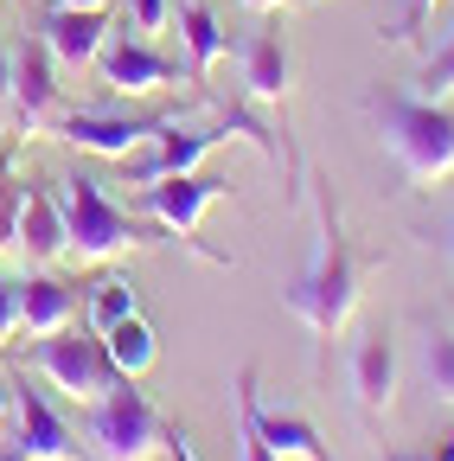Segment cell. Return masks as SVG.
Listing matches in <instances>:
<instances>
[{
	"instance_id": "cell-1",
	"label": "cell",
	"mask_w": 454,
	"mask_h": 461,
	"mask_svg": "<svg viewBox=\"0 0 454 461\" xmlns=\"http://www.w3.org/2000/svg\"><path fill=\"white\" fill-rule=\"evenodd\" d=\"M359 269H365V257L346 244V224H339V205H333V180H314V257L289 282V314L314 339H333L339 327L352 321Z\"/></svg>"
},
{
	"instance_id": "cell-2",
	"label": "cell",
	"mask_w": 454,
	"mask_h": 461,
	"mask_svg": "<svg viewBox=\"0 0 454 461\" xmlns=\"http://www.w3.org/2000/svg\"><path fill=\"white\" fill-rule=\"evenodd\" d=\"M365 115L378 122L384 148L396 154V167H404L410 186H435V180L454 173V115L441 103L378 90V96H365Z\"/></svg>"
},
{
	"instance_id": "cell-3",
	"label": "cell",
	"mask_w": 454,
	"mask_h": 461,
	"mask_svg": "<svg viewBox=\"0 0 454 461\" xmlns=\"http://www.w3.org/2000/svg\"><path fill=\"white\" fill-rule=\"evenodd\" d=\"M51 199H58V212H65V257H77V263L154 244V230L141 218H129L122 205H109V193L90 180V173H65Z\"/></svg>"
},
{
	"instance_id": "cell-4",
	"label": "cell",
	"mask_w": 454,
	"mask_h": 461,
	"mask_svg": "<svg viewBox=\"0 0 454 461\" xmlns=\"http://www.w3.org/2000/svg\"><path fill=\"white\" fill-rule=\"evenodd\" d=\"M7 384H13V411L0 423V461H84L77 429L45 403V391L26 384L20 366H7Z\"/></svg>"
},
{
	"instance_id": "cell-5",
	"label": "cell",
	"mask_w": 454,
	"mask_h": 461,
	"mask_svg": "<svg viewBox=\"0 0 454 461\" xmlns=\"http://www.w3.org/2000/svg\"><path fill=\"white\" fill-rule=\"evenodd\" d=\"M90 442L102 461H147L166 442V423L154 417V403L135 391V378H116L90 403Z\"/></svg>"
},
{
	"instance_id": "cell-6",
	"label": "cell",
	"mask_w": 454,
	"mask_h": 461,
	"mask_svg": "<svg viewBox=\"0 0 454 461\" xmlns=\"http://www.w3.org/2000/svg\"><path fill=\"white\" fill-rule=\"evenodd\" d=\"M26 359L51 378V384H58V391H71V397H84V403H96L109 384H116L122 372L116 366H109V353H102V333L96 327H51V333H39L32 346H26Z\"/></svg>"
},
{
	"instance_id": "cell-7",
	"label": "cell",
	"mask_w": 454,
	"mask_h": 461,
	"mask_svg": "<svg viewBox=\"0 0 454 461\" xmlns=\"http://www.w3.org/2000/svg\"><path fill=\"white\" fill-rule=\"evenodd\" d=\"M231 135H250L269 160H281V148H275V135L263 129V122H250V115H224V122H211V129H192V135H174L166 129L147 154H129L122 167H129V180L135 186H154V180H174V173H192L218 141H231Z\"/></svg>"
},
{
	"instance_id": "cell-8",
	"label": "cell",
	"mask_w": 454,
	"mask_h": 461,
	"mask_svg": "<svg viewBox=\"0 0 454 461\" xmlns=\"http://www.w3.org/2000/svg\"><path fill=\"white\" fill-rule=\"evenodd\" d=\"M58 141H71V148H84V154H102V160H129V154H141L147 141H160L166 129H180V115H135V122H122V115H90V109H77V115H58Z\"/></svg>"
},
{
	"instance_id": "cell-9",
	"label": "cell",
	"mask_w": 454,
	"mask_h": 461,
	"mask_svg": "<svg viewBox=\"0 0 454 461\" xmlns=\"http://www.w3.org/2000/svg\"><path fill=\"white\" fill-rule=\"evenodd\" d=\"M218 199H231V180H211V173H174V180L141 186V212L160 218V224L174 230V238H186V244H192L199 218H205Z\"/></svg>"
},
{
	"instance_id": "cell-10",
	"label": "cell",
	"mask_w": 454,
	"mask_h": 461,
	"mask_svg": "<svg viewBox=\"0 0 454 461\" xmlns=\"http://www.w3.org/2000/svg\"><path fill=\"white\" fill-rule=\"evenodd\" d=\"M13 109H20V129L39 135L65 115V96H58V58L45 51V39H26L13 51Z\"/></svg>"
},
{
	"instance_id": "cell-11",
	"label": "cell",
	"mask_w": 454,
	"mask_h": 461,
	"mask_svg": "<svg viewBox=\"0 0 454 461\" xmlns=\"http://www.w3.org/2000/svg\"><path fill=\"white\" fill-rule=\"evenodd\" d=\"M96 71H102V84L109 90H122V96H147V90H160V84H174L180 77V65L174 58H160L147 39H109L102 51H96Z\"/></svg>"
},
{
	"instance_id": "cell-12",
	"label": "cell",
	"mask_w": 454,
	"mask_h": 461,
	"mask_svg": "<svg viewBox=\"0 0 454 461\" xmlns=\"http://www.w3.org/2000/svg\"><path fill=\"white\" fill-rule=\"evenodd\" d=\"M352 391H359L365 417L390 411V397H396V339H390V327H365L352 339Z\"/></svg>"
},
{
	"instance_id": "cell-13",
	"label": "cell",
	"mask_w": 454,
	"mask_h": 461,
	"mask_svg": "<svg viewBox=\"0 0 454 461\" xmlns=\"http://www.w3.org/2000/svg\"><path fill=\"white\" fill-rule=\"evenodd\" d=\"M244 84H250L256 103H281L295 90V51L281 39V26H256L244 39Z\"/></svg>"
},
{
	"instance_id": "cell-14",
	"label": "cell",
	"mask_w": 454,
	"mask_h": 461,
	"mask_svg": "<svg viewBox=\"0 0 454 461\" xmlns=\"http://www.w3.org/2000/svg\"><path fill=\"white\" fill-rule=\"evenodd\" d=\"M102 32H109L102 7H51V14H45V26H39L45 51L58 58V65H71V71H77V65H96Z\"/></svg>"
},
{
	"instance_id": "cell-15",
	"label": "cell",
	"mask_w": 454,
	"mask_h": 461,
	"mask_svg": "<svg viewBox=\"0 0 454 461\" xmlns=\"http://www.w3.org/2000/svg\"><path fill=\"white\" fill-rule=\"evenodd\" d=\"M13 244L32 263H58L65 257V212H58V199H51L45 186H26L20 193V230H13Z\"/></svg>"
},
{
	"instance_id": "cell-16",
	"label": "cell",
	"mask_w": 454,
	"mask_h": 461,
	"mask_svg": "<svg viewBox=\"0 0 454 461\" xmlns=\"http://www.w3.org/2000/svg\"><path fill=\"white\" fill-rule=\"evenodd\" d=\"M13 288H20V327H26L32 339L51 333V327H65V321L77 314V282L51 276V269L26 276V282H13Z\"/></svg>"
},
{
	"instance_id": "cell-17",
	"label": "cell",
	"mask_w": 454,
	"mask_h": 461,
	"mask_svg": "<svg viewBox=\"0 0 454 461\" xmlns=\"http://www.w3.org/2000/svg\"><path fill=\"white\" fill-rule=\"evenodd\" d=\"M250 417H256V429H263V442L281 455V461H333V448L320 442V429L307 423V417H295V411H263V391H256V403H250Z\"/></svg>"
},
{
	"instance_id": "cell-18",
	"label": "cell",
	"mask_w": 454,
	"mask_h": 461,
	"mask_svg": "<svg viewBox=\"0 0 454 461\" xmlns=\"http://www.w3.org/2000/svg\"><path fill=\"white\" fill-rule=\"evenodd\" d=\"M102 353H109V366H116L122 378H141L160 359V339H154V327L141 314H129V321H116V327L102 333Z\"/></svg>"
},
{
	"instance_id": "cell-19",
	"label": "cell",
	"mask_w": 454,
	"mask_h": 461,
	"mask_svg": "<svg viewBox=\"0 0 454 461\" xmlns=\"http://www.w3.org/2000/svg\"><path fill=\"white\" fill-rule=\"evenodd\" d=\"M180 32H186V65H192V77H211V65L224 58V26H218V14L205 7V0H186V7H180Z\"/></svg>"
},
{
	"instance_id": "cell-20",
	"label": "cell",
	"mask_w": 454,
	"mask_h": 461,
	"mask_svg": "<svg viewBox=\"0 0 454 461\" xmlns=\"http://www.w3.org/2000/svg\"><path fill=\"white\" fill-rule=\"evenodd\" d=\"M129 314H141V308H135V282H129V276H96V282H90V327L109 333L116 321H129Z\"/></svg>"
},
{
	"instance_id": "cell-21",
	"label": "cell",
	"mask_w": 454,
	"mask_h": 461,
	"mask_svg": "<svg viewBox=\"0 0 454 461\" xmlns=\"http://www.w3.org/2000/svg\"><path fill=\"white\" fill-rule=\"evenodd\" d=\"M250 403H256V366L237 372V455H244V461H281V455L263 442V429H256V417H250Z\"/></svg>"
},
{
	"instance_id": "cell-22",
	"label": "cell",
	"mask_w": 454,
	"mask_h": 461,
	"mask_svg": "<svg viewBox=\"0 0 454 461\" xmlns=\"http://www.w3.org/2000/svg\"><path fill=\"white\" fill-rule=\"evenodd\" d=\"M423 372H429V391H435L441 403H454V333H429Z\"/></svg>"
},
{
	"instance_id": "cell-23",
	"label": "cell",
	"mask_w": 454,
	"mask_h": 461,
	"mask_svg": "<svg viewBox=\"0 0 454 461\" xmlns=\"http://www.w3.org/2000/svg\"><path fill=\"white\" fill-rule=\"evenodd\" d=\"M410 96H423V103H448V96H454V39L416 71V90H410Z\"/></svg>"
},
{
	"instance_id": "cell-24",
	"label": "cell",
	"mask_w": 454,
	"mask_h": 461,
	"mask_svg": "<svg viewBox=\"0 0 454 461\" xmlns=\"http://www.w3.org/2000/svg\"><path fill=\"white\" fill-rule=\"evenodd\" d=\"M20 180H7V173H0V250L13 244V230H20Z\"/></svg>"
},
{
	"instance_id": "cell-25",
	"label": "cell",
	"mask_w": 454,
	"mask_h": 461,
	"mask_svg": "<svg viewBox=\"0 0 454 461\" xmlns=\"http://www.w3.org/2000/svg\"><path fill=\"white\" fill-rule=\"evenodd\" d=\"M7 333H20V288L0 282V346H7Z\"/></svg>"
},
{
	"instance_id": "cell-26",
	"label": "cell",
	"mask_w": 454,
	"mask_h": 461,
	"mask_svg": "<svg viewBox=\"0 0 454 461\" xmlns=\"http://www.w3.org/2000/svg\"><path fill=\"white\" fill-rule=\"evenodd\" d=\"M429 14H435V0H410V14H404V26H396L390 39H396V45H410V39H416V26H423Z\"/></svg>"
},
{
	"instance_id": "cell-27",
	"label": "cell",
	"mask_w": 454,
	"mask_h": 461,
	"mask_svg": "<svg viewBox=\"0 0 454 461\" xmlns=\"http://www.w3.org/2000/svg\"><path fill=\"white\" fill-rule=\"evenodd\" d=\"M135 26L141 32H160L166 26V0H135Z\"/></svg>"
},
{
	"instance_id": "cell-28",
	"label": "cell",
	"mask_w": 454,
	"mask_h": 461,
	"mask_svg": "<svg viewBox=\"0 0 454 461\" xmlns=\"http://www.w3.org/2000/svg\"><path fill=\"white\" fill-rule=\"evenodd\" d=\"M7 103H13V51L0 45V109H7Z\"/></svg>"
},
{
	"instance_id": "cell-29",
	"label": "cell",
	"mask_w": 454,
	"mask_h": 461,
	"mask_svg": "<svg viewBox=\"0 0 454 461\" xmlns=\"http://www.w3.org/2000/svg\"><path fill=\"white\" fill-rule=\"evenodd\" d=\"M429 461H454V429H448V436H435V448H429Z\"/></svg>"
},
{
	"instance_id": "cell-30",
	"label": "cell",
	"mask_w": 454,
	"mask_h": 461,
	"mask_svg": "<svg viewBox=\"0 0 454 461\" xmlns=\"http://www.w3.org/2000/svg\"><path fill=\"white\" fill-rule=\"evenodd\" d=\"M244 7H256V14H275V7H301V0H244Z\"/></svg>"
},
{
	"instance_id": "cell-31",
	"label": "cell",
	"mask_w": 454,
	"mask_h": 461,
	"mask_svg": "<svg viewBox=\"0 0 454 461\" xmlns=\"http://www.w3.org/2000/svg\"><path fill=\"white\" fill-rule=\"evenodd\" d=\"M7 411H13V384H7V372H0V423H7Z\"/></svg>"
},
{
	"instance_id": "cell-32",
	"label": "cell",
	"mask_w": 454,
	"mask_h": 461,
	"mask_svg": "<svg viewBox=\"0 0 454 461\" xmlns=\"http://www.w3.org/2000/svg\"><path fill=\"white\" fill-rule=\"evenodd\" d=\"M384 461H429V455H416V448H390Z\"/></svg>"
},
{
	"instance_id": "cell-33",
	"label": "cell",
	"mask_w": 454,
	"mask_h": 461,
	"mask_svg": "<svg viewBox=\"0 0 454 461\" xmlns=\"http://www.w3.org/2000/svg\"><path fill=\"white\" fill-rule=\"evenodd\" d=\"M51 7H102V0H51Z\"/></svg>"
},
{
	"instance_id": "cell-34",
	"label": "cell",
	"mask_w": 454,
	"mask_h": 461,
	"mask_svg": "<svg viewBox=\"0 0 454 461\" xmlns=\"http://www.w3.org/2000/svg\"><path fill=\"white\" fill-rule=\"evenodd\" d=\"M448 263H454V238H448Z\"/></svg>"
}]
</instances>
